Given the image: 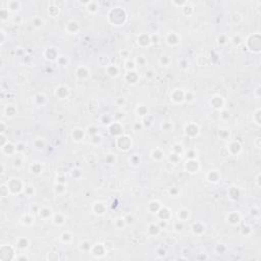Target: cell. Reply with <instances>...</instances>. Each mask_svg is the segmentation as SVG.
I'll use <instances>...</instances> for the list:
<instances>
[{"label": "cell", "instance_id": "cell-1", "mask_svg": "<svg viewBox=\"0 0 261 261\" xmlns=\"http://www.w3.org/2000/svg\"><path fill=\"white\" fill-rule=\"evenodd\" d=\"M246 44H247V47H248L251 51L255 52V53H259L260 48H261L260 34L259 33H255V34L250 35V36L247 38Z\"/></svg>", "mask_w": 261, "mask_h": 261}, {"label": "cell", "instance_id": "cell-2", "mask_svg": "<svg viewBox=\"0 0 261 261\" xmlns=\"http://www.w3.org/2000/svg\"><path fill=\"white\" fill-rule=\"evenodd\" d=\"M108 15H112V16L115 15V17H113V20L111 22V24H113V25H115V26L123 25V24L124 23V20H126V19H127L126 11L120 7L112 8L110 10ZM111 19H112V17H111ZM111 19H109V20H111Z\"/></svg>", "mask_w": 261, "mask_h": 261}, {"label": "cell", "instance_id": "cell-3", "mask_svg": "<svg viewBox=\"0 0 261 261\" xmlns=\"http://www.w3.org/2000/svg\"><path fill=\"white\" fill-rule=\"evenodd\" d=\"M116 145H117V147L120 149V150H124V151H126V150H128V149L131 148V146H132V140L128 137V136H123V135H120V138H117Z\"/></svg>", "mask_w": 261, "mask_h": 261}, {"label": "cell", "instance_id": "cell-4", "mask_svg": "<svg viewBox=\"0 0 261 261\" xmlns=\"http://www.w3.org/2000/svg\"><path fill=\"white\" fill-rule=\"evenodd\" d=\"M185 168H186L187 172H190V173L197 172L198 169H199V162H198L197 160H195V159H189L186 162Z\"/></svg>", "mask_w": 261, "mask_h": 261}, {"label": "cell", "instance_id": "cell-5", "mask_svg": "<svg viewBox=\"0 0 261 261\" xmlns=\"http://www.w3.org/2000/svg\"><path fill=\"white\" fill-rule=\"evenodd\" d=\"M241 151H242V145L237 141L232 142L228 147V153L233 156H237Z\"/></svg>", "mask_w": 261, "mask_h": 261}, {"label": "cell", "instance_id": "cell-6", "mask_svg": "<svg viewBox=\"0 0 261 261\" xmlns=\"http://www.w3.org/2000/svg\"><path fill=\"white\" fill-rule=\"evenodd\" d=\"M172 99L176 103H181V102L183 101V100H185V93L182 92V91H180V90L176 89L175 91L172 92Z\"/></svg>", "mask_w": 261, "mask_h": 261}, {"label": "cell", "instance_id": "cell-7", "mask_svg": "<svg viewBox=\"0 0 261 261\" xmlns=\"http://www.w3.org/2000/svg\"><path fill=\"white\" fill-rule=\"evenodd\" d=\"M199 132V128H198V126L195 124H190L186 127V134L190 137H194L196 136Z\"/></svg>", "mask_w": 261, "mask_h": 261}, {"label": "cell", "instance_id": "cell-8", "mask_svg": "<svg viewBox=\"0 0 261 261\" xmlns=\"http://www.w3.org/2000/svg\"><path fill=\"white\" fill-rule=\"evenodd\" d=\"M240 220H241V216H240V214L238 213V212L233 211L228 215V221L229 222V224H238L240 222Z\"/></svg>", "mask_w": 261, "mask_h": 261}, {"label": "cell", "instance_id": "cell-9", "mask_svg": "<svg viewBox=\"0 0 261 261\" xmlns=\"http://www.w3.org/2000/svg\"><path fill=\"white\" fill-rule=\"evenodd\" d=\"M68 94H69V91H68L67 87L60 86L56 89V96L59 97L60 99H65L68 96Z\"/></svg>", "mask_w": 261, "mask_h": 261}, {"label": "cell", "instance_id": "cell-10", "mask_svg": "<svg viewBox=\"0 0 261 261\" xmlns=\"http://www.w3.org/2000/svg\"><path fill=\"white\" fill-rule=\"evenodd\" d=\"M113 130H115L113 132V133H111L112 135L114 136H118V135H121L123 134V127L120 126L118 123H112V124H110V127H109V131H113Z\"/></svg>", "mask_w": 261, "mask_h": 261}, {"label": "cell", "instance_id": "cell-11", "mask_svg": "<svg viewBox=\"0 0 261 261\" xmlns=\"http://www.w3.org/2000/svg\"><path fill=\"white\" fill-rule=\"evenodd\" d=\"M166 40H167V43L169 44V45H176V44H179V42H180V38H179V36H177V35L176 34V33H173V32H172V33H169L168 35H167V38H166Z\"/></svg>", "mask_w": 261, "mask_h": 261}, {"label": "cell", "instance_id": "cell-12", "mask_svg": "<svg viewBox=\"0 0 261 261\" xmlns=\"http://www.w3.org/2000/svg\"><path fill=\"white\" fill-rule=\"evenodd\" d=\"M211 104L214 108L219 109L222 105H224V99H222L221 96H214L211 100Z\"/></svg>", "mask_w": 261, "mask_h": 261}, {"label": "cell", "instance_id": "cell-13", "mask_svg": "<svg viewBox=\"0 0 261 261\" xmlns=\"http://www.w3.org/2000/svg\"><path fill=\"white\" fill-rule=\"evenodd\" d=\"M76 75L80 79H86L89 76V71L84 67H80L76 72Z\"/></svg>", "mask_w": 261, "mask_h": 261}, {"label": "cell", "instance_id": "cell-14", "mask_svg": "<svg viewBox=\"0 0 261 261\" xmlns=\"http://www.w3.org/2000/svg\"><path fill=\"white\" fill-rule=\"evenodd\" d=\"M138 43L140 44L141 46H148V45L151 43L150 36H148V35H146V34L141 35V36L138 38Z\"/></svg>", "mask_w": 261, "mask_h": 261}, {"label": "cell", "instance_id": "cell-15", "mask_svg": "<svg viewBox=\"0 0 261 261\" xmlns=\"http://www.w3.org/2000/svg\"><path fill=\"white\" fill-rule=\"evenodd\" d=\"M83 138H84V132H83V130H81V128H75L72 131V139L75 141L80 142L83 140Z\"/></svg>", "mask_w": 261, "mask_h": 261}, {"label": "cell", "instance_id": "cell-16", "mask_svg": "<svg viewBox=\"0 0 261 261\" xmlns=\"http://www.w3.org/2000/svg\"><path fill=\"white\" fill-rule=\"evenodd\" d=\"M138 79H139V76L137 75V72L135 71L128 72L126 76V80L128 81V83H132V84H135V83L138 81Z\"/></svg>", "mask_w": 261, "mask_h": 261}, {"label": "cell", "instance_id": "cell-17", "mask_svg": "<svg viewBox=\"0 0 261 261\" xmlns=\"http://www.w3.org/2000/svg\"><path fill=\"white\" fill-rule=\"evenodd\" d=\"M93 210L95 211V213L96 214H98V215H102L104 212H105V206L103 205V203L101 202H97L94 204V206H93Z\"/></svg>", "mask_w": 261, "mask_h": 261}, {"label": "cell", "instance_id": "cell-18", "mask_svg": "<svg viewBox=\"0 0 261 261\" xmlns=\"http://www.w3.org/2000/svg\"><path fill=\"white\" fill-rule=\"evenodd\" d=\"M85 4L87 5V10H88L89 12H96L97 10L99 8V4L95 1H88L86 2Z\"/></svg>", "mask_w": 261, "mask_h": 261}, {"label": "cell", "instance_id": "cell-19", "mask_svg": "<svg viewBox=\"0 0 261 261\" xmlns=\"http://www.w3.org/2000/svg\"><path fill=\"white\" fill-rule=\"evenodd\" d=\"M207 179L211 183H217L219 180V173L216 172V170H211V172L208 173Z\"/></svg>", "mask_w": 261, "mask_h": 261}, {"label": "cell", "instance_id": "cell-20", "mask_svg": "<svg viewBox=\"0 0 261 261\" xmlns=\"http://www.w3.org/2000/svg\"><path fill=\"white\" fill-rule=\"evenodd\" d=\"M48 13H49L52 17L57 16L59 13V7L57 5H55V3H52L50 6H48Z\"/></svg>", "mask_w": 261, "mask_h": 261}, {"label": "cell", "instance_id": "cell-21", "mask_svg": "<svg viewBox=\"0 0 261 261\" xmlns=\"http://www.w3.org/2000/svg\"><path fill=\"white\" fill-rule=\"evenodd\" d=\"M107 72L111 76H117L120 74V71L115 65H109V67H107Z\"/></svg>", "mask_w": 261, "mask_h": 261}, {"label": "cell", "instance_id": "cell-22", "mask_svg": "<svg viewBox=\"0 0 261 261\" xmlns=\"http://www.w3.org/2000/svg\"><path fill=\"white\" fill-rule=\"evenodd\" d=\"M228 195H229V197H231V198H233V199L236 200V199H238V198L240 197V192H239V190L237 189V188L233 187V188H231V190H229Z\"/></svg>", "mask_w": 261, "mask_h": 261}, {"label": "cell", "instance_id": "cell-23", "mask_svg": "<svg viewBox=\"0 0 261 261\" xmlns=\"http://www.w3.org/2000/svg\"><path fill=\"white\" fill-rule=\"evenodd\" d=\"M20 7V2L19 1H10L8 3V6H7V10H17Z\"/></svg>", "mask_w": 261, "mask_h": 261}, {"label": "cell", "instance_id": "cell-24", "mask_svg": "<svg viewBox=\"0 0 261 261\" xmlns=\"http://www.w3.org/2000/svg\"><path fill=\"white\" fill-rule=\"evenodd\" d=\"M189 210L187 209H182L181 211H179V218L181 219L182 221L186 220V219L189 217Z\"/></svg>", "mask_w": 261, "mask_h": 261}, {"label": "cell", "instance_id": "cell-25", "mask_svg": "<svg viewBox=\"0 0 261 261\" xmlns=\"http://www.w3.org/2000/svg\"><path fill=\"white\" fill-rule=\"evenodd\" d=\"M43 24H44L43 20L39 16H35L33 19V25H34L35 28H41Z\"/></svg>", "mask_w": 261, "mask_h": 261}, {"label": "cell", "instance_id": "cell-26", "mask_svg": "<svg viewBox=\"0 0 261 261\" xmlns=\"http://www.w3.org/2000/svg\"><path fill=\"white\" fill-rule=\"evenodd\" d=\"M152 157L155 160H160L163 158V153L160 151L159 149H156V150L152 152Z\"/></svg>", "mask_w": 261, "mask_h": 261}, {"label": "cell", "instance_id": "cell-27", "mask_svg": "<svg viewBox=\"0 0 261 261\" xmlns=\"http://www.w3.org/2000/svg\"><path fill=\"white\" fill-rule=\"evenodd\" d=\"M232 41H233V43H234L235 45H240V44H242L243 42H244L243 38L240 36V35H237V36H234V38L232 39Z\"/></svg>", "mask_w": 261, "mask_h": 261}, {"label": "cell", "instance_id": "cell-28", "mask_svg": "<svg viewBox=\"0 0 261 261\" xmlns=\"http://www.w3.org/2000/svg\"><path fill=\"white\" fill-rule=\"evenodd\" d=\"M39 214H40V216H42V217H48V216H50L51 210L48 209V208H43L42 210H40Z\"/></svg>", "mask_w": 261, "mask_h": 261}, {"label": "cell", "instance_id": "cell-29", "mask_svg": "<svg viewBox=\"0 0 261 261\" xmlns=\"http://www.w3.org/2000/svg\"><path fill=\"white\" fill-rule=\"evenodd\" d=\"M126 67L128 72H132V71H135V68H136V63L134 61H131V60H128L126 62Z\"/></svg>", "mask_w": 261, "mask_h": 261}, {"label": "cell", "instance_id": "cell-30", "mask_svg": "<svg viewBox=\"0 0 261 261\" xmlns=\"http://www.w3.org/2000/svg\"><path fill=\"white\" fill-rule=\"evenodd\" d=\"M253 118H254V120H255V123H256V124L257 126H260V109L258 108L256 110V112L254 113V116H253Z\"/></svg>", "mask_w": 261, "mask_h": 261}, {"label": "cell", "instance_id": "cell-31", "mask_svg": "<svg viewBox=\"0 0 261 261\" xmlns=\"http://www.w3.org/2000/svg\"><path fill=\"white\" fill-rule=\"evenodd\" d=\"M32 170L35 173H40V172H42V166L40 164H38V163H36V164H34L32 166Z\"/></svg>", "mask_w": 261, "mask_h": 261}, {"label": "cell", "instance_id": "cell-32", "mask_svg": "<svg viewBox=\"0 0 261 261\" xmlns=\"http://www.w3.org/2000/svg\"><path fill=\"white\" fill-rule=\"evenodd\" d=\"M137 112L142 116L146 115V114H147V108H146L145 106H139L138 109H137Z\"/></svg>", "mask_w": 261, "mask_h": 261}, {"label": "cell", "instance_id": "cell-33", "mask_svg": "<svg viewBox=\"0 0 261 261\" xmlns=\"http://www.w3.org/2000/svg\"><path fill=\"white\" fill-rule=\"evenodd\" d=\"M227 41H228V39H227V37H225V35H220V36L218 37V43L219 44L224 45V44L227 43Z\"/></svg>", "mask_w": 261, "mask_h": 261}, {"label": "cell", "instance_id": "cell-34", "mask_svg": "<svg viewBox=\"0 0 261 261\" xmlns=\"http://www.w3.org/2000/svg\"><path fill=\"white\" fill-rule=\"evenodd\" d=\"M88 133L91 134L92 136H95V135H97V128L94 127H90V128H88Z\"/></svg>", "mask_w": 261, "mask_h": 261}, {"label": "cell", "instance_id": "cell-35", "mask_svg": "<svg viewBox=\"0 0 261 261\" xmlns=\"http://www.w3.org/2000/svg\"><path fill=\"white\" fill-rule=\"evenodd\" d=\"M160 62H161L163 65H167L168 62H169V59L166 57V56H162L161 59H160Z\"/></svg>", "mask_w": 261, "mask_h": 261}, {"label": "cell", "instance_id": "cell-36", "mask_svg": "<svg viewBox=\"0 0 261 261\" xmlns=\"http://www.w3.org/2000/svg\"><path fill=\"white\" fill-rule=\"evenodd\" d=\"M195 155H196V153L194 151H190L189 153H187V156L189 157L190 159H194L195 158Z\"/></svg>", "mask_w": 261, "mask_h": 261}, {"label": "cell", "instance_id": "cell-37", "mask_svg": "<svg viewBox=\"0 0 261 261\" xmlns=\"http://www.w3.org/2000/svg\"><path fill=\"white\" fill-rule=\"evenodd\" d=\"M260 176H260V173H259V175L257 176V179H256V182H257V186H258V187H260V186H261V185H260Z\"/></svg>", "mask_w": 261, "mask_h": 261}]
</instances>
